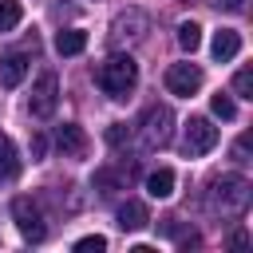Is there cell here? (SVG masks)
Returning a JSON list of instances; mask_svg holds the SVG:
<instances>
[{
  "label": "cell",
  "instance_id": "6da1fadb",
  "mask_svg": "<svg viewBox=\"0 0 253 253\" xmlns=\"http://www.w3.org/2000/svg\"><path fill=\"white\" fill-rule=\"evenodd\" d=\"M249 198H253V186L245 174H221L206 190V210L213 217H241L249 210Z\"/></svg>",
  "mask_w": 253,
  "mask_h": 253
},
{
  "label": "cell",
  "instance_id": "7a4b0ae2",
  "mask_svg": "<svg viewBox=\"0 0 253 253\" xmlns=\"http://www.w3.org/2000/svg\"><path fill=\"white\" fill-rule=\"evenodd\" d=\"M95 79H99L103 95H111V99H126V95L134 91V83H138V63H134L130 55H111V59L99 63Z\"/></svg>",
  "mask_w": 253,
  "mask_h": 253
},
{
  "label": "cell",
  "instance_id": "3957f363",
  "mask_svg": "<svg viewBox=\"0 0 253 253\" xmlns=\"http://www.w3.org/2000/svg\"><path fill=\"white\" fill-rule=\"evenodd\" d=\"M138 134H142V146H150V150L166 146V142L174 138V111H170L166 103H150V107L142 111Z\"/></svg>",
  "mask_w": 253,
  "mask_h": 253
},
{
  "label": "cell",
  "instance_id": "277c9868",
  "mask_svg": "<svg viewBox=\"0 0 253 253\" xmlns=\"http://www.w3.org/2000/svg\"><path fill=\"white\" fill-rule=\"evenodd\" d=\"M217 126L210 123V119H202V115H194L190 123H186V130H182V150L190 154V158H202V154H210L213 146H217Z\"/></svg>",
  "mask_w": 253,
  "mask_h": 253
},
{
  "label": "cell",
  "instance_id": "5b68a950",
  "mask_svg": "<svg viewBox=\"0 0 253 253\" xmlns=\"http://www.w3.org/2000/svg\"><path fill=\"white\" fill-rule=\"evenodd\" d=\"M12 217H16V229L28 241H43L47 237V221H43V213H40V206L32 198H16L12 202Z\"/></svg>",
  "mask_w": 253,
  "mask_h": 253
},
{
  "label": "cell",
  "instance_id": "8992f818",
  "mask_svg": "<svg viewBox=\"0 0 253 253\" xmlns=\"http://www.w3.org/2000/svg\"><path fill=\"white\" fill-rule=\"evenodd\" d=\"M55 103H59V79H55L51 71H43V75L36 79V87H32L28 107H32L36 119H51V115H55Z\"/></svg>",
  "mask_w": 253,
  "mask_h": 253
},
{
  "label": "cell",
  "instance_id": "52a82bcc",
  "mask_svg": "<svg viewBox=\"0 0 253 253\" xmlns=\"http://www.w3.org/2000/svg\"><path fill=\"white\" fill-rule=\"evenodd\" d=\"M202 87V67L198 63H170L166 67V91L170 95H194Z\"/></svg>",
  "mask_w": 253,
  "mask_h": 253
},
{
  "label": "cell",
  "instance_id": "ba28073f",
  "mask_svg": "<svg viewBox=\"0 0 253 253\" xmlns=\"http://www.w3.org/2000/svg\"><path fill=\"white\" fill-rule=\"evenodd\" d=\"M146 28H150L146 12H138V8H126V12H119V16H115V24H111V43H123V40H138Z\"/></svg>",
  "mask_w": 253,
  "mask_h": 253
},
{
  "label": "cell",
  "instance_id": "9c48e42d",
  "mask_svg": "<svg viewBox=\"0 0 253 253\" xmlns=\"http://www.w3.org/2000/svg\"><path fill=\"white\" fill-rule=\"evenodd\" d=\"M210 51H213L217 63H229V59H237V51H241V36H237L233 28H217L213 40H210Z\"/></svg>",
  "mask_w": 253,
  "mask_h": 253
},
{
  "label": "cell",
  "instance_id": "30bf717a",
  "mask_svg": "<svg viewBox=\"0 0 253 253\" xmlns=\"http://www.w3.org/2000/svg\"><path fill=\"white\" fill-rule=\"evenodd\" d=\"M55 146L63 150V154H71V158H79L83 150H87V134L75 126V123H63L59 130H55Z\"/></svg>",
  "mask_w": 253,
  "mask_h": 253
},
{
  "label": "cell",
  "instance_id": "8fae6325",
  "mask_svg": "<svg viewBox=\"0 0 253 253\" xmlns=\"http://www.w3.org/2000/svg\"><path fill=\"white\" fill-rule=\"evenodd\" d=\"M28 75V59L24 55H4L0 59V87H20Z\"/></svg>",
  "mask_w": 253,
  "mask_h": 253
},
{
  "label": "cell",
  "instance_id": "7c38bea8",
  "mask_svg": "<svg viewBox=\"0 0 253 253\" xmlns=\"http://www.w3.org/2000/svg\"><path fill=\"white\" fill-rule=\"evenodd\" d=\"M146 194L150 198H170L174 194V170L170 166H158L154 174H146Z\"/></svg>",
  "mask_w": 253,
  "mask_h": 253
},
{
  "label": "cell",
  "instance_id": "4fadbf2b",
  "mask_svg": "<svg viewBox=\"0 0 253 253\" xmlns=\"http://www.w3.org/2000/svg\"><path fill=\"white\" fill-rule=\"evenodd\" d=\"M115 217H119V225H123V229H142V225L150 221V213H146V206H142V202H123Z\"/></svg>",
  "mask_w": 253,
  "mask_h": 253
},
{
  "label": "cell",
  "instance_id": "5bb4252c",
  "mask_svg": "<svg viewBox=\"0 0 253 253\" xmlns=\"http://www.w3.org/2000/svg\"><path fill=\"white\" fill-rule=\"evenodd\" d=\"M83 47H87V32L83 28H67V32L55 36V51L59 55H79Z\"/></svg>",
  "mask_w": 253,
  "mask_h": 253
},
{
  "label": "cell",
  "instance_id": "9a60e30c",
  "mask_svg": "<svg viewBox=\"0 0 253 253\" xmlns=\"http://www.w3.org/2000/svg\"><path fill=\"white\" fill-rule=\"evenodd\" d=\"M20 170V154H16V142L0 130V178H12Z\"/></svg>",
  "mask_w": 253,
  "mask_h": 253
},
{
  "label": "cell",
  "instance_id": "2e32d148",
  "mask_svg": "<svg viewBox=\"0 0 253 253\" xmlns=\"http://www.w3.org/2000/svg\"><path fill=\"white\" fill-rule=\"evenodd\" d=\"M20 20H24V8H20V0H0V32H12Z\"/></svg>",
  "mask_w": 253,
  "mask_h": 253
},
{
  "label": "cell",
  "instance_id": "e0dca14e",
  "mask_svg": "<svg viewBox=\"0 0 253 253\" xmlns=\"http://www.w3.org/2000/svg\"><path fill=\"white\" fill-rule=\"evenodd\" d=\"M178 43H182L186 51H198V43H202V28H198L194 20H182V24H178Z\"/></svg>",
  "mask_w": 253,
  "mask_h": 253
},
{
  "label": "cell",
  "instance_id": "ac0fdd59",
  "mask_svg": "<svg viewBox=\"0 0 253 253\" xmlns=\"http://www.w3.org/2000/svg\"><path fill=\"white\" fill-rule=\"evenodd\" d=\"M210 107H213V115H217V119H233V115H237V103H233L225 91H217V95L210 99Z\"/></svg>",
  "mask_w": 253,
  "mask_h": 253
},
{
  "label": "cell",
  "instance_id": "d6986e66",
  "mask_svg": "<svg viewBox=\"0 0 253 253\" xmlns=\"http://www.w3.org/2000/svg\"><path fill=\"white\" fill-rule=\"evenodd\" d=\"M233 91H237L241 99H253V71H249V67H241V71L233 75Z\"/></svg>",
  "mask_w": 253,
  "mask_h": 253
},
{
  "label": "cell",
  "instance_id": "ffe728a7",
  "mask_svg": "<svg viewBox=\"0 0 253 253\" xmlns=\"http://www.w3.org/2000/svg\"><path fill=\"white\" fill-rule=\"evenodd\" d=\"M99 249H107V241H103L99 233H91V237H79V241H75V253H99Z\"/></svg>",
  "mask_w": 253,
  "mask_h": 253
},
{
  "label": "cell",
  "instance_id": "44dd1931",
  "mask_svg": "<svg viewBox=\"0 0 253 253\" xmlns=\"http://www.w3.org/2000/svg\"><path fill=\"white\" fill-rule=\"evenodd\" d=\"M233 162H249V134H241L233 142Z\"/></svg>",
  "mask_w": 253,
  "mask_h": 253
},
{
  "label": "cell",
  "instance_id": "7402d4cb",
  "mask_svg": "<svg viewBox=\"0 0 253 253\" xmlns=\"http://www.w3.org/2000/svg\"><path fill=\"white\" fill-rule=\"evenodd\" d=\"M107 142H111V146H123V142H126V126H123V123H115V126L107 130Z\"/></svg>",
  "mask_w": 253,
  "mask_h": 253
},
{
  "label": "cell",
  "instance_id": "603a6c76",
  "mask_svg": "<svg viewBox=\"0 0 253 253\" xmlns=\"http://www.w3.org/2000/svg\"><path fill=\"white\" fill-rule=\"evenodd\" d=\"M217 4H221L225 12H241V8H245V0H217Z\"/></svg>",
  "mask_w": 253,
  "mask_h": 253
}]
</instances>
